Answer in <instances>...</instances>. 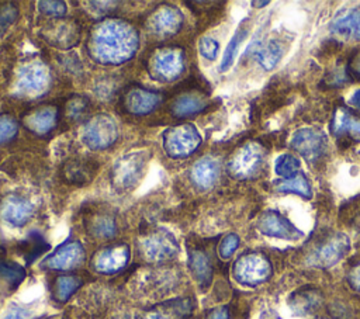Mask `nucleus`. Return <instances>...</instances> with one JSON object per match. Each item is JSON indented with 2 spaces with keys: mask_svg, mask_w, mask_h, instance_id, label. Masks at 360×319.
<instances>
[{
  "mask_svg": "<svg viewBox=\"0 0 360 319\" xmlns=\"http://www.w3.org/2000/svg\"><path fill=\"white\" fill-rule=\"evenodd\" d=\"M349 104L352 105V107H354V108H359L360 110V89H357V90H354L353 93H352V96L349 97Z\"/></svg>",
  "mask_w": 360,
  "mask_h": 319,
  "instance_id": "obj_44",
  "label": "nucleus"
},
{
  "mask_svg": "<svg viewBox=\"0 0 360 319\" xmlns=\"http://www.w3.org/2000/svg\"><path fill=\"white\" fill-rule=\"evenodd\" d=\"M160 100L162 96L158 91L145 87H132L125 93L122 103L128 112L134 115H146L158 108Z\"/></svg>",
  "mask_w": 360,
  "mask_h": 319,
  "instance_id": "obj_15",
  "label": "nucleus"
},
{
  "mask_svg": "<svg viewBox=\"0 0 360 319\" xmlns=\"http://www.w3.org/2000/svg\"><path fill=\"white\" fill-rule=\"evenodd\" d=\"M350 250V240L345 233H333L322 245H319L308 261L321 268H329L339 263Z\"/></svg>",
  "mask_w": 360,
  "mask_h": 319,
  "instance_id": "obj_10",
  "label": "nucleus"
},
{
  "mask_svg": "<svg viewBox=\"0 0 360 319\" xmlns=\"http://www.w3.org/2000/svg\"><path fill=\"white\" fill-rule=\"evenodd\" d=\"M283 56V49L277 41H269L255 51V58L264 70H271L277 66Z\"/></svg>",
  "mask_w": 360,
  "mask_h": 319,
  "instance_id": "obj_25",
  "label": "nucleus"
},
{
  "mask_svg": "<svg viewBox=\"0 0 360 319\" xmlns=\"http://www.w3.org/2000/svg\"><path fill=\"white\" fill-rule=\"evenodd\" d=\"M238 246H239V236L236 233H229L221 240L218 253L222 259H229L235 253Z\"/></svg>",
  "mask_w": 360,
  "mask_h": 319,
  "instance_id": "obj_37",
  "label": "nucleus"
},
{
  "mask_svg": "<svg viewBox=\"0 0 360 319\" xmlns=\"http://www.w3.org/2000/svg\"><path fill=\"white\" fill-rule=\"evenodd\" d=\"M21 247H22V254L27 260V263H32L37 257H39L44 252H46L49 249V245L45 242V239L37 233L32 232L28 235V237L21 242Z\"/></svg>",
  "mask_w": 360,
  "mask_h": 319,
  "instance_id": "obj_29",
  "label": "nucleus"
},
{
  "mask_svg": "<svg viewBox=\"0 0 360 319\" xmlns=\"http://www.w3.org/2000/svg\"><path fill=\"white\" fill-rule=\"evenodd\" d=\"M357 37L360 38V25H359V28H357Z\"/></svg>",
  "mask_w": 360,
  "mask_h": 319,
  "instance_id": "obj_47",
  "label": "nucleus"
},
{
  "mask_svg": "<svg viewBox=\"0 0 360 319\" xmlns=\"http://www.w3.org/2000/svg\"><path fill=\"white\" fill-rule=\"evenodd\" d=\"M141 249L143 253V257L148 261H166L177 256L180 247L176 240V237L165 230V229H156L148 236H145L141 240Z\"/></svg>",
  "mask_w": 360,
  "mask_h": 319,
  "instance_id": "obj_9",
  "label": "nucleus"
},
{
  "mask_svg": "<svg viewBox=\"0 0 360 319\" xmlns=\"http://www.w3.org/2000/svg\"><path fill=\"white\" fill-rule=\"evenodd\" d=\"M28 318H30V312L27 309L14 306L4 315L3 319H28Z\"/></svg>",
  "mask_w": 360,
  "mask_h": 319,
  "instance_id": "obj_41",
  "label": "nucleus"
},
{
  "mask_svg": "<svg viewBox=\"0 0 360 319\" xmlns=\"http://www.w3.org/2000/svg\"><path fill=\"white\" fill-rule=\"evenodd\" d=\"M291 148L307 160L319 159L326 150V136L314 128L298 129L291 138Z\"/></svg>",
  "mask_w": 360,
  "mask_h": 319,
  "instance_id": "obj_12",
  "label": "nucleus"
},
{
  "mask_svg": "<svg viewBox=\"0 0 360 319\" xmlns=\"http://www.w3.org/2000/svg\"><path fill=\"white\" fill-rule=\"evenodd\" d=\"M162 145L167 156L183 159L194 153L201 145V135L193 124L167 128L162 135Z\"/></svg>",
  "mask_w": 360,
  "mask_h": 319,
  "instance_id": "obj_2",
  "label": "nucleus"
},
{
  "mask_svg": "<svg viewBox=\"0 0 360 319\" xmlns=\"http://www.w3.org/2000/svg\"><path fill=\"white\" fill-rule=\"evenodd\" d=\"M150 76L159 82H174L177 80L184 69L186 59L181 49L177 48H163L155 52L150 59Z\"/></svg>",
  "mask_w": 360,
  "mask_h": 319,
  "instance_id": "obj_7",
  "label": "nucleus"
},
{
  "mask_svg": "<svg viewBox=\"0 0 360 319\" xmlns=\"http://www.w3.org/2000/svg\"><path fill=\"white\" fill-rule=\"evenodd\" d=\"M277 190L281 191V193L297 194V195H301L304 198H311L312 197L311 184H309L308 178L305 177V174L302 171H300L297 176L285 180V181L278 183Z\"/></svg>",
  "mask_w": 360,
  "mask_h": 319,
  "instance_id": "obj_28",
  "label": "nucleus"
},
{
  "mask_svg": "<svg viewBox=\"0 0 360 319\" xmlns=\"http://www.w3.org/2000/svg\"><path fill=\"white\" fill-rule=\"evenodd\" d=\"M131 257L127 245H118L100 250L93 257V268L101 274H114L125 268Z\"/></svg>",
  "mask_w": 360,
  "mask_h": 319,
  "instance_id": "obj_14",
  "label": "nucleus"
},
{
  "mask_svg": "<svg viewBox=\"0 0 360 319\" xmlns=\"http://www.w3.org/2000/svg\"><path fill=\"white\" fill-rule=\"evenodd\" d=\"M0 277L8 285L17 287L25 278V270L15 261L0 259Z\"/></svg>",
  "mask_w": 360,
  "mask_h": 319,
  "instance_id": "obj_33",
  "label": "nucleus"
},
{
  "mask_svg": "<svg viewBox=\"0 0 360 319\" xmlns=\"http://www.w3.org/2000/svg\"><path fill=\"white\" fill-rule=\"evenodd\" d=\"M84 260V249L82 243L79 242H68L58 247L52 254H49L44 266L51 268V270H58V271H66L76 268L82 264Z\"/></svg>",
  "mask_w": 360,
  "mask_h": 319,
  "instance_id": "obj_13",
  "label": "nucleus"
},
{
  "mask_svg": "<svg viewBox=\"0 0 360 319\" xmlns=\"http://www.w3.org/2000/svg\"><path fill=\"white\" fill-rule=\"evenodd\" d=\"M15 15H17V13L13 7H3L0 10V35L15 20Z\"/></svg>",
  "mask_w": 360,
  "mask_h": 319,
  "instance_id": "obj_40",
  "label": "nucleus"
},
{
  "mask_svg": "<svg viewBox=\"0 0 360 319\" xmlns=\"http://www.w3.org/2000/svg\"><path fill=\"white\" fill-rule=\"evenodd\" d=\"M97 171V162L89 157H75L62 166V178L70 185L87 184Z\"/></svg>",
  "mask_w": 360,
  "mask_h": 319,
  "instance_id": "obj_18",
  "label": "nucleus"
},
{
  "mask_svg": "<svg viewBox=\"0 0 360 319\" xmlns=\"http://www.w3.org/2000/svg\"><path fill=\"white\" fill-rule=\"evenodd\" d=\"M205 319H229V312L226 306H218L215 309H211L207 313Z\"/></svg>",
  "mask_w": 360,
  "mask_h": 319,
  "instance_id": "obj_42",
  "label": "nucleus"
},
{
  "mask_svg": "<svg viewBox=\"0 0 360 319\" xmlns=\"http://www.w3.org/2000/svg\"><path fill=\"white\" fill-rule=\"evenodd\" d=\"M274 171L277 176L288 180L301 171V162L294 155H280L274 162Z\"/></svg>",
  "mask_w": 360,
  "mask_h": 319,
  "instance_id": "obj_30",
  "label": "nucleus"
},
{
  "mask_svg": "<svg viewBox=\"0 0 360 319\" xmlns=\"http://www.w3.org/2000/svg\"><path fill=\"white\" fill-rule=\"evenodd\" d=\"M349 282L357 291H360V264H357L349 274Z\"/></svg>",
  "mask_w": 360,
  "mask_h": 319,
  "instance_id": "obj_43",
  "label": "nucleus"
},
{
  "mask_svg": "<svg viewBox=\"0 0 360 319\" xmlns=\"http://www.w3.org/2000/svg\"><path fill=\"white\" fill-rule=\"evenodd\" d=\"M58 122V110L55 107H41L24 118V125L35 135H45L55 128Z\"/></svg>",
  "mask_w": 360,
  "mask_h": 319,
  "instance_id": "obj_20",
  "label": "nucleus"
},
{
  "mask_svg": "<svg viewBox=\"0 0 360 319\" xmlns=\"http://www.w3.org/2000/svg\"><path fill=\"white\" fill-rule=\"evenodd\" d=\"M245 37H246V30L245 28L240 27L239 30H236V32L233 34V37L228 42V45L225 48V52L222 55V60H221V65H219L221 72H226L232 66V63L236 58V53L239 51V46H240L242 41L245 39Z\"/></svg>",
  "mask_w": 360,
  "mask_h": 319,
  "instance_id": "obj_31",
  "label": "nucleus"
},
{
  "mask_svg": "<svg viewBox=\"0 0 360 319\" xmlns=\"http://www.w3.org/2000/svg\"><path fill=\"white\" fill-rule=\"evenodd\" d=\"M139 46L138 31L124 20L107 18L90 32L89 52L101 65H121L134 58Z\"/></svg>",
  "mask_w": 360,
  "mask_h": 319,
  "instance_id": "obj_1",
  "label": "nucleus"
},
{
  "mask_svg": "<svg viewBox=\"0 0 360 319\" xmlns=\"http://www.w3.org/2000/svg\"><path fill=\"white\" fill-rule=\"evenodd\" d=\"M198 49L201 56L207 60H215L219 52V42L212 37H202L198 44Z\"/></svg>",
  "mask_w": 360,
  "mask_h": 319,
  "instance_id": "obj_35",
  "label": "nucleus"
},
{
  "mask_svg": "<svg viewBox=\"0 0 360 319\" xmlns=\"http://www.w3.org/2000/svg\"><path fill=\"white\" fill-rule=\"evenodd\" d=\"M188 267L201 287H208L212 280V266L208 254L202 250H191L188 254Z\"/></svg>",
  "mask_w": 360,
  "mask_h": 319,
  "instance_id": "obj_22",
  "label": "nucleus"
},
{
  "mask_svg": "<svg viewBox=\"0 0 360 319\" xmlns=\"http://www.w3.org/2000/svg\"><path fill=\"white\" fill-rule=\"evenodd\" d=\"M264 150L256 142H248L240 146L228 163V171L232 177L245 180L256 176L263 164Z\"/></svg>",
  "mask_w": 360,
  "mask_h": 319,
  "instance_id": "obj_8",
  "label": "nucleus"
},
{
  "mask_svg": "<svg viewBox=\"0 0 360 319\" xmlns=\"http://www.w3.org/2000/svg\"><path fill=\"white\" fill-rule=\"evenodd\" d=\"M360 22V11L356 8L340 11L332 21L330 30L340 35H350L353 30L359 28Z\"/></svg>",
  "mask_w": 360,
  "mask_h": 319,
  "instance_id": "obj_27",
  "label": "nucleus"
},
{
  "mask_svg": "<svg viewBox=\"0 0 360 319\" xmlns=\"http://www.w3.org/2000/svg\"><path fill=\"white\" fill-rule=\"evenodd\" d=\"M235 280L248 287H256L269 280L271 275V264L262 253H245L233 264Z\"/></svg>",
  "mask_w": 360,
  "mask_h": 319,
  "instance_id": "obj_4",
  "label": "nucleus"
},
{
  "mask_svg": "<svg viewBox=\"0 0 360 319\" xmlns=\"http://www.w3.org/2000/svg\"><path fill=\"white\" fill-rule=\"evenodd\" d=\"M332 129L335 134L349 132L352 136L360 139V119L356 118L350 111L346 108L339 107L332 119Z\"/></svg>",
  "mask_w": 360,
  "mask_h": 319,
  "instance_id": "obj_24",
  "label": "nucleus"
},
{
  "mask_svg": "<svg viewBox=\"0 0 360 319\" xmlns=\"http://www.w3.org/2000/svg\"><path fill=\"white\" fill-rule=\"evenodd\" d=\"M318 302L319 299H318V295H315V292H304L301 297L295 299V308H300L302 312H305L316 306Z\"/></svg>",
  "mask_w": 360,
  "mask_h": 319,
  "instance_id": "obj_39",
  "label": "nucleus"
},
{
  "mask_svg": "<svg viewBox=\"0 0 360 319\" xmlns=\"http://www.w3.org/2000/svg\"><path fill=\"white\" fill-rule=\"evenodd\" d=\"M89 230L91 235H94L96 237H100V239L112 237L117 232L115 219L110 214L98 212L90 218Z\"/></svg>",
  "mask_w": 360,
  "mask_h": 319,
  "instance_id": "obj_26",
  "label": "nucleus"
},
{
  "mask_svg": "<svg viewBox=\"0 0 360 319\" xmlns=\"http://www.w3.org/2000/svg\"><path fill=\"white\" fill-rule=\"evenodd\" d=\"M218 176H219V164L211 156L201 157L194 163L191 169L193 183L202 190L212 187L217 183Z\"/></svg>",
  "mask_w": 360,
  "mask_h": 319,
  "instance_id": "obj_21",
  "label": "nucleus"
},
{
  "mask_svg": "<svg viewBox=\"0 0 360 319\" xmlns=\"http://www.w3.org/2000/svg\"><path fill=\"white\" fill-rule=\"evenodd\" d=\"M38 7L45 15L51 18H60L68 11L65 1H39Z\"/></svg>",
  "mask_w": 360,
  "mask_h": 319,
  "instance_id": "obj_36",
  "label": "nucleus"
},
{
  "mask_svg": "<svg viewBox=\"0 0 360 319\" xmlns=\"http://www.w3.org/2000/svg\"><path fill=\"white\" fill-rule=\"evenodd\" d=\"M257 229L266 236L285 240H297L302 236L300 229H297L285 216L274 209H267L260 215Z\"/></svg>",
  "mask_w": 360,
  "mask_h": 319,
  "instance_id": "obj_11",
  "label": "nucleus"
},
{
  "mask_svg": "<svg viewBox=\"0 0 360 319\" xmlns=\"http://www.w3.org/2000/svg\"><path fill=\"white\" fill-rule=\"evenodd\" d=\"M17 132H18V125L11 117L8 115L0 117V145L14 139Z\"/></svg>",
  "mask_w": 360,
  "mask_h": 319,
  "instance_id": "obj_34",
  "label": "nucleus"
},
{
  "mask_svg": "<svg viewBox=\"0 0 360 319\" xmlns=\"http://www.w3.org/2000/svg\"><path fill=\"white\" fill-rule=\"evenodd\" d=\"M352 70H353V73H354L357 77H360V55H357V56L353 59V62H352Z\"/></svg>",
  "mask_w": 360,
  "mask_h": 319,
  "instance_id": "obj_45",
  "label": "nucleus"
},
{
  "mask_svg": "<svg viewBox=\"0 0 360 319\" xmlns=\"http://www.w3.org/2000/svg\"><path fill=\"white\" fill-rule=\"evenodd\" d=\"M118 125L108 114H98L87 121L83 131V142L91 150H104L118 139Z\"/></svg>",
  "mask_w": 360,
  "mask_h": 319,
  "instance_id": "obj_5",
  "label": "nucleus"
},
{
  "mask_svg": "<svg viewBox=\"0 0 360 319\" xmlns=\"http://www.w3.org/2000/svg\"><path fill=\"white\" fill-rule=\"evenodd\" d=\"M51 82L48 66L41 60H34L20 67L15 90L20 96L34 98L46 91Z\"/></svg>",
  "mask_w": 360,
  "mask_h": 319,
  "instance_id": "obj_6",
  "label": "nucleus"
},
{
  "mask_svg": "<svg viewBox=\"0 0 360 319\" xmlns=\"http://www.w3.org/2000/svg\"><path fill=\"white\" fill-rule=\"evenodd\" d=\"M205 105H207V101L201 96L188 93L177 97L173 101L170 108H172V114L176 118H186L202 111Z\"/></svg>",
  "mask_w": 360,
  "mask_h": 319,
  "instance_id": "obj_23",
  "label": "nucleus"
},
{
  "mask_svg": "<svg viewBox=\"0 0 360 319\" xmlns=\"http://www.w3.org/2000/svg\"><path fill=\"white\" fill-rule=\"evenodd\" d=\"M34 215L32 204L21 197H8L1 208V216L4 222L14 228L24 226Z\"/></svg>",
  "mask_w": 360,
  "mask_h": 319,
  "instance_id": "obj_19",
  "label": "nucleus"
},
{
  "mask_svg": "<svg viewBox=\"0 0 360 319\" xmlns=\"http://www.w3.org/2000/svg\"><path fill=\"white\" fill-rule=\"evenodd\" d=\"M146 160L143 152H131L121 156L111 170L112 187L118 191H128L135 187L143 174Z\"/></svg>",
  "mask_w": 360,
  "mask_h": 319,
  "instance_id": "obj_3",
  "label": "nucleus"
},
{
  "mask_svg": "<svg viewBox=\"0 0 360 319\" xmlns=\"http://www.w3.org/2000/svg\"><path fill=\"white\" fill-rule=\"evenodd\" d=\"M181 24H183L181 11L172 6L158 7L149 18L150 30L160 37H169L176 34L181 28Z\"/></svg>",
  "mask_w": 360,
  "mask_h": 319,
  "instance_id": "obj_17",
  "label": "nucleus"
},
{
  "mask_svg": "<svg viewBox=\"0 0 360 319\" xmlns=\"http://www.w3.org/2000/svg\"><path fill=\"white\" fill-rule=\"evenodd\" d=\"M193 311L188 298L170 299L142 311L136 319H187Z\"/></svg>",
  "mask_w": 360,
  "mask_h": 319,
  "instance_id": "obj_16",
  "label": "nucleus"
},
{
  "mask_svg": "<svg viewBox=\"0 0 360 319\" xmlns=\"http://www.w3.org/2000/svg\"><path fill=\"white\" fill-rule=\"evenodd\" d=\"M82 281L76 275H60L55 281V298L60 302H66L73 292L80 287Z\"/></svg>",
  "mask_w": 360,
  "mask_h": 319,
  "instance_id": "obj_32",
  "label": "nucleus"
},
{
  "mask_svg": "<svg viewBox=\"0 0 360 319\" xmlns=\"http://www.w3.org/2000/svg\"><path fill=\"white\" fill-rule=\"evenodd\" d=\"M86 108H87V101L80 98V97H76V98L69 101V104L66 107V111H68L69 118L79 119L86 112Z\"/></svg>",
  "mask_w": 360,
  "mask_h": 319,
  "instance_id": "obj_38",
  "label": "nucleus"
},
{
  "mask_svg": "<svg viewBox=\"0 0 360 319\" xmlns=\"http://www.w3.org/2000/svg\"><path fill=\"white\" fill-rule=\"evenodd\" d=\"M270 1L269 0H264V1H252V6H256V7H264L267 6Z\"/></svg>",
  "mask_w": 360,
  "mask_h": 319,
  "instance_id": "obj_46",
  "label": "nucleus"
}]
</instances>
